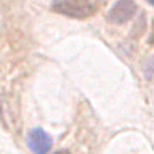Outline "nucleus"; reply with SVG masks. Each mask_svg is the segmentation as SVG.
Wrapping results in <instances>:
<instances>
[{
	"instance_id": "nucleus-1",
	"label": "nucleus",
	"mask_w": 154,
	"mask_h": 154,
	"mask_svg": "<svg viewBox=\"0 0 154 154\" xmlns=\"http://www.w3.org/2000/svg\"><path fill=\"white\" fill-rule=\"evenodd\" d=\"M101 0H56L51 5V10L58 14H64L69 18L84 19L98 11Z\"/></svg>"
},
{
	"instance_id": "nucleus-2",
	"label": "nucleus",
	"mask_w": 154,
	"mask_h": 154,
	"mask_svg": "<svg viewBox=\"0 0 154 154\" xmlns=\"http://www.w3.org/2000/svg\"><path fill=\"white\" fill-rule=\"evenodd\" d=\"M138 7L135 0H119L108 11V21L112 24H124L135 16Z\"/></svg>"
},
{
	"instance_id": "nucleus-3",
	"label": "nucleus",
	"mask_w": 154,
	"mask_h": 154,
	"mask_svg": "<svg viewBox=\"0 0 154 154\" xmlns=\"http://www.w3.org/2000/svg\"><path fill=\"white\" fill-rule=\"evenodd\" d=\"M27 144L34 151V154H48V151L51 149L53 141L45 130L34 128L27 137Z\"/></svg>"
},
{
	"instance_id": "nucleus-4",
	"label": "nucleus",
	"mask_w": 154,
	"mask_h": 154,
	"mask_svg": "<svg viewBox=\"0 0 154 154\" xmlns=\"http://www.w3.org/2000/svg\"><path fill=\"white\" fill-rule=\"evenodd\" d=\"M55 154H69V151L67 149H61V151H56Z\"/></svg>"
},
{
	"instance_id": "nucleus-5",
	"label": "nucleus",
	"mask_w": 154,
	"mask_h": 154,
	"mask_svg": "<svg viewBox=\"0 0 154 154\" xmlns=\"http://www.w3.org/2000/svg\"><path fill=\"white\" fill-rule=\"evenodd\" d=\"M149 43H154V29H152V35H151V38H149Z\"/></svg>"
},
{
	"instance_id": "nucleus-6",
	"label": "nucleus",
	"mask_w": 154,
	"mask_h": 154,
	"mask_svg": "<svg viewBox=\"0 0 154 154\" xmlns=\"http://www.w3.org/2000/svg\"><path fill=\"white\" fill-rule=\"evenodd\" d=\"M148 2H149V3H151V5H154V0H148Z\"/></svg>"
}]
</instances>
